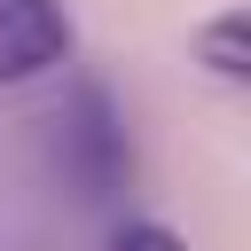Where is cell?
<instances>
[{"label":"cell","mask_w":251,"mask_h":251,"mask_svg":"<svg viewBox=\"0 0 251 251\" xmlns=\"http://www.w3.org/2000/svg\"><path fill=\"white\" fill-rule=\"evenodd\" d=\"M63 165L78 180V196H110L126 180V133L110 118V94L102 86H78L71 110H63Z\"/></svg>","instance_id":"1"},{"label":"cell","mask_w":251,"mask_h":251,"mask_svg":"<svg viewBox=\"0 0 251 251\" xmlns=\"http://www.w3.org/2000/svg\"><path fill=\"white\" fill-rule=\"evenodd\" d=\"M71 63V8L63 0H0V86H31Z\"/></svg>","instance_id":"2"},{"label":"cell","mask_w":251,"mask_h":251,"mask_svg":"<svg viewBox=\"0 0 251 251\" xmlns=\"http://www.w3.org/2000/svg\"><path fill=\"white\" fill-rule=\"evenodd\" d=\"M196 63L220 78V86H251V39H243V8H227V16H212V24H196Z\"/></svg>","instance_id":"3"},{"label":"cell","mask_w":251,"mask_h":251,"mask_svg":"<svg viewBox=\"0 0 251 251\" xmlns=\"http://www.w3.org/2000/svg\"><path fill=\"white\" fill-rule=\"evenodd\" d=\"M102 251H188V235H173L165 220H118Z\"/></svg>","instance_id":"4"}]
</instances>
